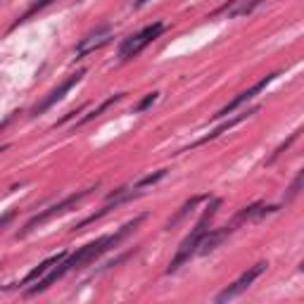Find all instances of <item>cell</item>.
<instances>
[{
    "label": "cell",
    "mask_w": 304,
    "mask_h": 304,
    "mask_svg": "<svg viewBox=\"0 0 304 304\" xmlns=\"http://www.w3.org/2000/svg\"><path fill=\"white\" fill-rule=\"evenodd\" d=\"M219 207H221V200L214 197V200H212V205L207 207V212L202 214V219H200V221L195 224V228L190 231V235L181 242L179 252H176V257L171 259L167 273H176V271H179V268L183 266V264H186V261H188L197 250H200V242H202V238H205V233L209 231V221L214 219V214H216V209H219Z\"/></svg>",
    "instance_id": "obj_1"
},
{
    "label": "cell",
    "mask_w": 304,
    "mask_h": 304,
    "mask_svg": "<svg viewBox=\"0 0 304 304\" xmlns=\"http://www.w3.org/2000/svg\"><path fill=\"white\" fill-rule=\"evenodd\" d=\"M98 188V186H95ZM90 190L93 188H86V190H79V193H74V195H69V197H64L62 202H57V205H53L50 209H45V212H41V214H36L34 219H29L27 221V226L22 228V231L17 233V238H24V235H29V233L34 231L36 226H41V224H45V221H50V219H55V216H60V214H64L69 207H74L76 202H81L86 195H90Z\"/></svg>",
    "instance_id": "obj_2"
},
{
    "label": "cell",
    "mask_w": 304,
    "mask_h": 304,
    "mask_svg": "<svg viewBox=\"0 0 304 304\" xmlns=\"http://www.w3.org/2000/svg\"><path fill=\"white\" fill-rule=\"evenodd\" d=\"M162 31H164V24H162V22H155V24H150V27H145L140 34H135V36H131V38H126L124 43H121V48H119V60H121V62H126V60L135 57V55L140 53L145 45H150L155 38H160Z\"/></svg>",
    "instance_id": "obj_3"
},
{
    "label": "cell",
    "mask_w": 304,
    "mask_h": 304,
    "mask_svg": "<svg viewBox=\"0 0 304 304\" xmlns=\"http://www.w3.org/2000/svg\"><path fill=\"white\" fill-rule=\"evenodd\" d=\"M266 266H268L266 261H259V264H254L252 268H247V271H245V273H242V276L238 278L235 283H231V285L226 287L221 295L216 297V302H228V299H233V297L242 295V292H245V290H247V287H250L252 283H254V280H257L261 273H264V271H266Z\"/></svg>",
    "instance_id": "obj_4"
},
{
    "label": "cell",
    "mask_w": 304,
    "mask_h": 304,
    "mask_svg": "<svg viewBox=\"0 0 304 304\" xmlns=\"http://www.w3.org/2000/svg\"><path fill=\"white\" fill-rule=\"evenodd\" d=\"M112 38H114V29L109 27H100L95 29L93 34H88L86 38H81V43L76 45V60H81V57H86V55L95 53V50H100V48H105L107 43H112Z\"/></svg>",
    "instance_id": "obj_5"
},
{
    "label": "cell",
    "mask_w": 304,
    "mask_h": 304,
    "mask_svg": "<svg viewBox=\"0 0 304 304\" xmlns=\"http://www.w3.org/2000/svg\"><path fill=\"white\" fill-rule=\"evenodd\" d=\"M278 74H268V76H264V79L261 81H257V83H254V86H252V88H247V90H242L240 95H238V98H233L231 102H228V105H226V107H221L219 109V112H216L214 114V119H224V116H228V114H233V112H235V109L240 107V105H245V102H250L252 98H257V95H259L261 90L266 88L268 83H271V81L276 79Z\"/></svg>",
    "instance_id": "obj_6"
},
{
    "label": "cell",
    "mask_w": 304,
    "mask_h": 304,
    "mask_svg": "<svg viewBox=\"0 0 304 304\" xmlns=\"http://www.w3.org/2000/svg\"><path fill=\"white\" fill-rule=\"evenodd\" d=\"M83 76H86V72L81 69V72H76L74 76H69L67 81H62V83H60V86H57V88H55L53 93H50V95H48V98H45L43 102H41V105L34 109V114H45V112L53 107V105H57V102H60V100H62L64 95H67V93H69V90H72L74 86H76V83L83 79Z\"/></svg>",
    "instance_id": "obj_7"
},
{
    "label": "cell",
    "mask_w": 304,
    "mask_h": 304,
    "mask_svg": "<svg viewBox=\"0 0 304 304\" xmlns=\"http://www.w3.org/2000/svg\"><path fill=\"white\" fill-rule=\"evenodd\" d=\"M252 114H257V107H254V109H247L245 114H238V116H233V119H228V121H224V124L219 126V128H214L212 133H207V135H202L200 140H195V143L190 145L188 150H195V147H200V145H205V143H209V140L219 138L221 133H226V131H228V128H233V126H238L240 121H247V116H252ZM188 150H181V152H188Z\"/></svg>",
    "instance_id": "obj_8"
},
{
    "label": "cell",
    "mask_w": 304,
    "mask_h": 304,
    "mask_svg": "<svg viewBox=\"0 0 304 304\" xmlns=\"http://www.w3.org/2000/svg\"><path fill=\"white\" fill-rule=\"evenodd\" d=\"M62 259H67V252H57V254H53V257H48V259L41 261V264H38V266L34 268V271H29L27 278H24V280H22L19 285H29V283H36L38 278H43L45 273L50 271V268L57 266V264H60Z\"/></svg>",
    "instance_id": "obj_9"
},
{
    "label": "cell",
    "mask_w": 304,
    "mask_h": 304,
    "mask_svg": "<svg viewBox=\"0 0 304 304\" xmlns=\"http://www.w3.org/2000/svg\"><path fill=\"white\" fill-rule=\"evenodd\" d=\"M259 3H261V0H231V5H224V8L219 10L216 15L226 12L228 17H242V15H250V12L257 8Z\"/></svg>",
    "instance_id": "obj_10"
},
{
    "label": "cell",
    "mask_w": 304,
    "mask_h": 304,
    "mask_svg": "<svg viewBox=\"0 0 304 304\" xmlns=\"http://www.w3.org/2000/svg\"><path fill=\"white\" fill-rule=\"evenodd\" d=\"M121 98H124V93H119V95H112V98H107V100H105V102H100L98 107H95V109H90V112H88V114H86V116H83V119H79L74 128H81V126L90 124L93 119H98V116L102 114L105 109H109V107H112V105H114V102H119V100H121Z\"/></svg>",
    "instance_id": "obj_11"
},
{
    "label": "cell",
    "mask_w": 304,
    "mask_h": 304,
    "mask_svg": "<svg viewBox=\"0 0 304 304\" xmlns=\"http://www.w3.org/2000/svg\"><path fill=\"white\" fill-rule=\"evenodd\" d=\"M207 197H209V195H195L193 200H188V202H186V205H183L179 212H176V216H174V219H169V224H167V231H171V228L179 224V221H183V219H186V216H188L190 212H193V209H195V207L202 202V200H207Z\"/></svg>",
    "instance_id": "obj_12"
},
{
    "label": "cell",
    "mask_w": 304,
    "mask_h": 304,
    "mask_svg": "<svg viewBox=\"0 0 304 304\" xmlns=\"http://www.w3.org/2000/svg\"><path fill=\"white\" fill-rule=\"evenodd\" d=\"M50 3H53V0H36V3H34V5H31V8H29L27 12L22 15V17H19L17 22H15V24H12V29H17L19 24H22V22H27V19H31V17H34V15H36V12H41V10H43V8H48Z\"/></svg>",
    "instance_id": "obj_13"
},
{
    "label": "cell",
    "mask_w": 304,
    "mask_h": 304,
    "mask_svg": "<svg viewBox=\"0 0 304 304\" xmlns=\"http://www.w3.org/2000/svg\"><path fill=\"white\" fill-rule=\"evenodd\" d=\"M164 176H167V171L160 169L157 174H150V176H145V179H140V181H138V183L133 186V188H135V190H140V188H147V186H155V183H160V181L164 179Z\"/></svg>",
    "instance_id": "obj_14"
},
{
    "label": "cell",
    "mask_w": 304,
    "mask_h": 304,
    "mask_svg": "<svg viewBox=\"0 0 304 304\" xmlns=\"http://www.w3.org/2000/svg\"><path fill=\"white\" fill-rule=\"evenodd\" d=\"M302 179H304V174L297 171L295 181H292V186H290V190H287V195H285V202H292V200L299 195V190H302Z\"/></svg>",
    "instance_id": "obj_15"
},
{
    "label": "cell",
    "mask_w": 304,
    "mask_h": 304,
    "mask_svg": "<svg viewBox=\"0 0 304 304\" xmlns=\"http://www.w3.org/2000/svg\"><path fill=\"white\" fill-rule=\"evenodd\" d=\"M297 135H299V131H295V133L290 135V138H287L285 143L280 145V147H278V150L273 152V155H271V157H268V160H266V164H273V162H276V157H278V155H283V152H285L287 147H290V143H292V140H297Z\"/></svg>",
    "instance_id": "obj_16"
},
{
    "label": "cell",
    "mask_w": 304,
    "mask_h": 304,
    "mask_svg": "<svg viewBox=\"0 0 304 304\" xmlns=\"http://www.w3.org/2000/svg\"><path fill=\"white\" fill-rule=\"evenodd\" d=\"M157 98H160V93H147V95H145V98L140 100L138 105H135V112H145L150 105H155V102H157Z\"/></svg>",
    "instance_id": "obj_17"
},
{
    "label": "cell",
    "mask_w": 304,
    "mask_h": 304,
    "mask_svg": "<svg viewBox=\"0 0 304 304\" xmlns=\"http://www.w3.org/2000/svg\"><path fill=\"white\" fill-rule=\"evenodd\" d=\"M15 214H17V212H8V214H3V216H0V228H3V226H8L10 221L15 219Z\"/></svg>",
    "instance_id": "obj_18"
},
{
    "label": "cell",
    "mask_w": 304,
    "mask_h": 304,
    "mask_svg": "<svg viewBox=\"0 0 304 304\" xmlns=\"http://www.w3.org/2000/svg\"><path fill=\"white\" fill-rule=\"evenodd\" d=\"M145 3H150V0H135V3H133V8H143Z\"/></svg>",
    "instance_id": "obj_19"
},
{
    "label": "cell",
    "mask_w": 304,
    "mask_h": 304,
    "mask_svg": "<svg viewBox=\"0 0 304 304\" xmlns=\"http://www.w3.org/2000/svg\"><path fill=\"white\" fill-rule=\"evenodd\" d=\"M8 121H10V119H5V121H3V124H0V131H3V128H5V126H8Z\"/></svg>",
    "instance_id": "obj_20"
},
{
    "label": "cell",
    "mask_w": 304,
    "mask_h": 304,
    "mask_svg": "<svg viewBox=\"0 0 304 304\" xmlns=\"http://www.w3.org/2000/svg\"><path fill=\"white\" fill-rule=\"evenodd\" d=\"M3 150H8V145H5V147H0V152H3Z\"/></svg>",
    "instance_id": "obj_21"
}]
</instances>
